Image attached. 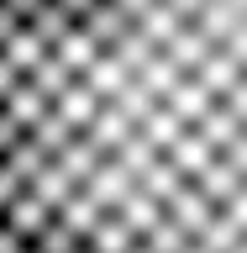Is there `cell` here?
<instances>
[{
    "label": "cell",
    "instance_id": "6da1fadb",
    "mask_svg": "<svg viewBox=\"0 0 247 253\" xmlns=\"http://www.w3.org/2000/svg\"><path fill=\"white\" fill-rule=\"evenodd\" d=\"M0 253H247V0H0Z\"/></svg>",
    "mask_w": 247,
    "mask_h": 253
}]
</instances>
